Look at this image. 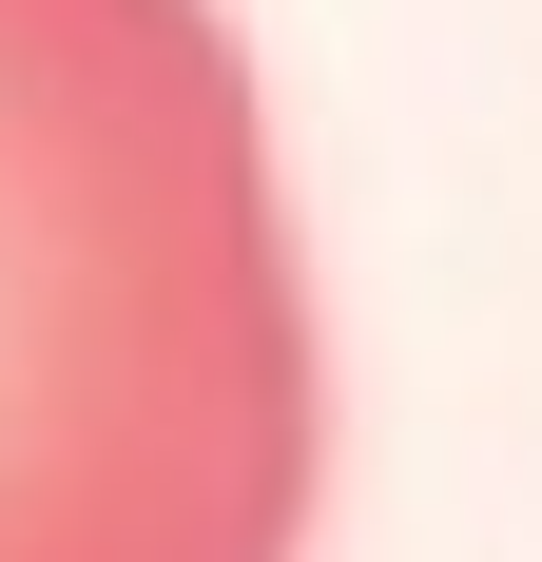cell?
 Here are the masks:
<instances>
[{
  "label": "cell",
  "instance_id": "obj_1",
  "mask_svg": "<svg viewBox=\"0 0 542 562\" xmlns=\"http://www.w3.org/2000/svg\"><path fill=\"white\" fill-rule=\"evenodd\" d=\"M329 349L214 0H0V562H310Z\"/></svg>",
  "mask_w": 542,
  "mask_h": 562
}]
</instances>
